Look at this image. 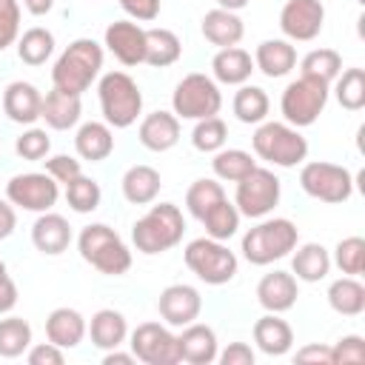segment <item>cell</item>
<instances>
[{
    "label": "cell",
    "instance_id": "4316f807",
    "mask_svg": "<svg viewBox=\"0 0 365 365\" xmlns=\"http://www.w3.org/2000/svg\"><path fill=\"white\" fill-rule=\"evenodd\" d=\"M254 345L265 356H285L294 348V328L279 314H265L254 322Z\"/></svg>",
    "mask_w": 365,
    "mask_h": 365
},
{
    "label": "cell",
    "instance_id": "7402d4cb",
    "mask_svg": "<svg viewBox=\"0 0 365 365\" xmlns=\"http://www.w3.org/2000/svg\"><path fill=\"white\" fill-rule=\"evenodd\" d=\"M86 328H88L86 317H83L77 308H68V305L54 308V311L46 317V339L54 342V345L63 348V351L77 348V345L86 339Z\"/></svg>",
    "mask_w": 365,
    "mask_h": 365
},
{
    "label": "cell",
    "instance_id": "816d5d0a",
    "mask_svg": "<svg viewBox=\"0 0 365 365\" xmlns=\"http://www.w3.org/2000/svg\"><path fill=\"white\" fill-rule=\"evenodd\" d=\"M254 359H257V354L248 342H228V348H222L217 354V362H222V365H254Z\"/></svg>",
    "mask_w": 365,
    "mask_h": 365
},
{
    "label": "cell",
    "instance_id": "8fae6325",
    "mask_svg": "<svg viewBox=\"0 0 365 365\" xmlns=\"http://www.w3.org/2000/svg\"><path fill=\"white\" fill-rule=\"evenodd\" d=\"M299 188L319 202H345L354 194V174L328 160H311L299 168Z\"/></svg>",
    "mask_w": 365,
    "mask_h": 365
},
{
    "label": "cell",
    "instance_id": "ab89813d",
    "mask_svg": "<svg viewBox=\"0 0 365 365\" xmlns=\"http://www.w3.org/2000/svg\"><path fill=\"white\" fill-rule=\"evenodd\" d=\"M220 200H225V188H222V182H217L211 177L194 180L188 185V191H185V208H188V214L194 220H202V214L208 208H214Z\"/></svg>",
    "mask_w": 365,
    "mask_h": 365
},
{
    "label": "cell",
    "instance_id": "d590c367",
    "mask_svg": "<svg viewBox=\"0 0 365 365\" xmlns=\"http://www.w3.org/2000/svg\"><path fill=\"white\" fill-rule=\"evenodd\" d=\"M54 51V34L43 26H31L17 37V57L26 66H43Z\"/></svg>",
    "mask_w": 365,
    "mask_h": 365
},
{
    "label": "cell",
    "instance_id": "ffe728a7",
    "mask_svg": "<svg viewBox=\"0 0 365 365\" xmlns=\"http://www.w3.org/2000/svg\"><path fill=\"white\" fill-rule=\"evenodd\" d=\"M40 106H43V94L34 83L14 80L3 91V111L17 125H34L40 120Z\"/></svg>",
    "mask_w": 365,
    "mask_h": 365
},
{
    "label": "cell",
    "instance_id": "74e56055",
    "mask_svg": "<svg viewBox=\"0 0 365 365\" xmlns=\"http://www.w3.org/2000/svg\"><path fill=\"white\" fill-rule=\"evenodd\" d=\"M31 345V325L23 317H3L0 319V356L17 359Z\"/></svg>",
    "mask_w": 365,
    "mask_h": 365
},
{
    "label": "cell",
    "instance_id": "2e32d148",
    "mask_svg": "<svg viewBox=\"0 0 365 365\" xmlns=\"http://www.w3.org/2000/svg\"><path fill=\"white\" fill-rule=\"evenodd\" d=\"M103 46L123 66H140L145 60V29L137 20H114L106 26Z\"/></svg>",
    "mask_w": 365,
    "mask_h": 365
},
{
    "label": "cell",
    "instance_id": "5b68a950",
    "mask_svg": "<svg viewBox=\"0 0 365 365\" xmlns=\"http://www.w3.org/2000/svg\"><path fill=\"white\" fill-rule=\"evenodd\" d=\"M100 111L111 128H128L143 114V91L125 71H106L97 83Z\"/></svg>",
    "mask_w": 365,
    "mask_h": 365
},
{
    "label": "cell",
    "instance_id": "d6986e66",
    "mask_svg": "<svg viewBox=\"0 0 365 365\" xmlns=\"http://www.w3.org/2000/svg\"><path fill=\"white\" fill-rule=\"evenodd\" d=\"M137 140L143 148L163 154L180 143V117L174 111H151L140 120Z\"/></svg>",
    "mask_w": 365,
    "mask_h": 365
},
{
    "label": "cell",
    "instance_id": "277c9868",
    "mask_svg": "<svg viewBox=\"0 0 365 365\" xmlns=\"http://www.w3.org/2000/svg\"><path fill=\"white\" fill-rule=\"evenodd\" d=\"M77 251H80V257L91 268H97L106 277H123L131 268V251H128V245L106 222L86 225L77 234Z\"/></svg>",
    "mask_w": 365,
    "mask_h": 365
},
{
    "label": "cell",
    "instance_id": "db71d44e",
    "mask_svg": "<svg viewBox=\"0 0 365 365\" xmlns=\"http://www.w3.org/2000/svg\"><path fill=\"white\" fill-rule=\"evenodd\" d=\"M294 359H297V362H317V365H331V348H328V345H322V342H311V345L299 348Z\"/></svg>",
    "mask_w": 365,
    "mask_h": 365
},
{
    "label": "cell",
    "instance_id": "cb8c5ba5",
    "mask_svg": "<svg viewBox=\"0 0 365 365\" xmlns=\"http://www.w3.org/2000/svg\"><path fill=\"white\" fill-rule=\"evenodd\" d=\"M200 31L202 37L217 46V48H228V46H237L245 34V23L237 11H228V9H211L202 14V23H200Z\"/></svg>",
    "mask_w": 365,
    "mask_h": 365
},
{
    "label": "cell",
    "instance_id": "484cf974",
    "mask_svg": "<svg viewBox=\"0 0 365 365\" xmlns=\"http://www.w3.org/2000/svg\"><path fill=\"white\" fill-rule=\"evenodd\" d=\"M74 151L80 160L86 163H103L111 157L114 151V131L108 123H100V120H88L77 128L74 134Z\"/></svg>",
    "mask_w": 365,
    "mask_h": 365
},
{
    "label": "cell",
    "instance_id": "f1b7e54d",
    "mask_svg": "<svg viewBox=\"0 0 365 365\" xmlns=\"http://www.w3.org/2000/svg\"><path fill=\"white\" fill-rule=\"evenodd\" d=\"M86 334L91 336V345L94 348L111 351V348L125 345V339H128V322H125L123 311L100 308V311L91 314V322H88Z\"/></svg>",
    "mask_w": 365,
    "mask_h": 365
},
{
    "label": "cell",
    "instance_id": "f546056e",
    "mask_svg": "<svg viewBox=\"0 0 365 365\" xmlns=\"http://www.w3.org/2000/svg\"><path fill=\"white\" fill-rule=\"evenodd\" d=\"M120 188H123V197L131 202V205H151L163 188V180H160V171L145 165V163H137L131 168H125L123 180H120Z\"/></svg>",
    "mask_w": 365,
    "mask_h": 365
},
{
    "label": "cell",
    "instance_id": "d6a6232c",
    "mask_svg": "<svg viewBox=\"0 0 365 365\" xmlns=\"http://www.w3.org/2000/svg\"><path fill=\"white\" fill-rule=\"evenodd\" d=\"M182 54V43L171 29H145V60L154 68L174 66Z\"/></svg>",
    "mask_w": 365,
    "mask_h": 365
},
{
    "label": "cell",
    "instance_id": "9a60e30c",
    "mask_svg": "<svg viewBox=\"0 0 365 365\" xmlns=\"http://www.w3.org/2000/svg\"><path fill=\"white\" fill-rule=\"evenodd\" d=\"M157 311H160V319L171 328H182L188 322H194L202 311V297L194 285L188 282H174L168 288L160 291V299H157Z\"/></svg>",
    "mask_w": 365,
    "mask_h": 365
},
{
    "label": "cell",
    "instance_id": "bcb514c9",
    "mask_svg": "<svg viewBox=\"0 0 365 365\" xmlns=\"http://www.w3.org/2000/svg\"><path fill=\"white\" fill-rule=\"evenodd\" d=\"M365 362V339L359 334H345L331 348V365H359Z\"/></svg>",
    "mask_w": 365,
    "mask_h": 365
},
{
    "label": "cell",
    "instance_id": "8d00e7d4",
    "mask_svg": "<svg viewBox=\"0 0 365 365\" xmlns=\"http://www.w3.org/2000/svg\"><path fill=\"white\" fill-rule=\"evenodd\" d=\"M240 211H237V205L234 202H228V197L225 200H220L214 208H208L205 214H202V225H205V237H211V240H222V242H228L234 234H237V228H240Z\"/></svg>",
    "mask_w": 365,
    "mask_h": 365
},
{
    "label": "cell",
    "instance_id": "b9f144b4",
    "mask_svg": "<svg viewBox=\"0 0 365 365\" xmlns=\"http://www.w3.org/2000/svg\"><path fill=\"white\" fill-rule=\"evenodd\" d=\"M100 200H103V191H100V182L80 174L74 177L71 182H66V202L71 211L77 214H91L100 208Z\"/></svg>",
    "mask_w": 365,
    "mask_h": 365
},
{
    "label": "cell",
    "instance_id": "ba28073f",
    "mask_svg": "<svg viewBox=\"0 0 365 365\" xmlns=\"http://www.w3.org/2000/svg\"><path fill=\"white\" fill-rule=\"evenodd\" d=\"M328 97H331V86L317 80V77H305L299 74L297 80H291L285 88H282V97H279V111H282V120L294 128H308L319 120V114L325 111L328 106Z\"/></svg>",
    "mask_w": 365,
    "mask_h": 365
},
{
    "label": "cell",
    "instance_id": "4dcf8cb0",
    "mask_svg": "<svg viewBox=\"0 0 365 365\" xmlns=\"http://www.w3.org/2000/svg\"><path fill=\"white\" fill-rule=\"evenodd\" d=\"M291 274L299 282H322L331 274V254L322 242H297L291 257Z\"/></svg>",
    "mask_w": 365,
    "mask_h": 365
},
{
    "label": "cell",
    "instance_id": "f5cc1de1",
    "mask_svg": "<svg viewBox=\"0 0 365 365\" xmlns=\"http://www.w3.org/2000/svg\"><path fill=\"white\" fill-rule=\"evenodd\" d=\"M17 305V285L6 271V262L0 259V314H9Z\"/></svg>",
    "mask_w": 365,
    "mask_h": 365
},
{
    "label": "cell",
    "instance_id": "3957f363",
    "mask_svg": "<svg viewBox=\"0 0 365 365\" xmlns=\"http://www.w3.org/2000/svg\"><path fill=\"white\" fill-rule=\"evenodd\" d=\"M299 242V228L285 217H262L242 234L240 251L251 265H271L288 257Z\"/></svg>",
    "mask_w": 365,
    "mask_h": 365
},
{
    "label": "cell",
    "instance_id": "681fc988",
    "mask_svg": "<svg viewBox=\"0 0 365 365\" xmlns=\"http://www.w3.org/2000/svg\"><path fill=\"white\" fill-rule=\"evenodd\" d=\"M26 362L29 365H63L66 362V354L54 342H37V345H29Z\"/></svg>",
    "mask_w": 365,
    "mask_h": 365
},
{
    "label": "cell",
    "instance_id": "9f6ffc18",
    "mask_svg": "<svg viewBox=\"0 0 365 365\" xmlns=\"http://www.w3.org/2000/svg\"><path fill=\"white\" fill-rule=\"evenodd\" d=\"M137 356L131 351H120V348H111L103 354V365H134Z\"/></svg>",
    "mask_w": 365,
    "mask_h": 365
},
{
    "label": "cell",
    "instance_id": "f907efd6",
    "mask_svg": "<svg viewBox=\"0 0 365 365\" xmlns=\"http://www.w3.org/2000/svg\"><path fill=\"white\" fill-rule=\"evenodd\" d=\"M120 9L137 23H151L160 17V0H120Z\"/></svg>",
    "mask_w": 365,
    "mask_h": 365
},
{
    "label": "cell",
    "instance_id": "52a82bcc",
    "mask_svg": "<svg viewBox=\"0 0 365 365\" xmlns=\"http://www.w3.org/2000/svg\"><path fill=\"white\" fill-rule=\"evenodd\" d=\"M182 259L188 271L205 285H225L237 277V268H240L237 254L222 240H211V237L191 240L182 251Z\"/></svg>",
    "mask_w": 365,
    "mask_h": 365
},
{
    "label": "cell",
    "instance_id": "30bf717a",
    "mask_svg": "<svg viewBox=\"0 0 365 365\" xmlns=\"http://www.w3.org/2000/svg\"><path fill=\"white\" fill-rule=\"evenodd\" d=\"M282 197V182L271 168H251L242 180H237V191H234V205L240 211V217L248 220H262L268 217Z\"/></svg>",
    "mask_w": 365,
    "mask_h": 365
},
{
    "label": "cell",
    "instance_id": "836d02e7",
    "mask_svg": "<svg viewBox=\"0 0 365 365\" xmlns=\"http://www.w3.org/2000/svg\"><path fill=\"white\" fill-rule=\"evenodd\" d=\"M231 108H234V117H237L240 123H245V125H259V123L268 117V111H271V100H268L265 88L242 83V86L237 88L234 100H231Z\"/></svg>",
    "mask_w": 365,
    "mask_h": 365
},
{
    "label": "cell",
    "instance_id": "603a6c76",
    "mask_svg": "<svg viewBox=\"0 0 365 365\" xmlns=\"http://www.w3.org/2000/svg\"><path fill=\"white\" fill-rule=\"evenodd\" d=\"M254 68L262 71L271 80H279V77H285L297 68V48L285 37L262 40L254 51Z\"/></svg>",
    "mask_w": 365,
    "mask_h": 365
},
{
    "label": "cell",
    "instance_id": "ee69618b",
    "mask_svg": "<svg viewBox=\"0 0 365 365\" xmlns=\"http://www.w3.org/2000/svg\"><path fill=\"white\" fill-rule=\"evenodd\" d=\"M331 265H336L342 274L348 277H359L365 271V240L362 237H345L336 242L334 248V257H331Z\"/></svg>",
    "mask_w": 365,
    "mask_h": 365
},
{
    "label": "cell",
    "instance_id": "11a10c76",
    "mask_svg": "<svg viewBox=\"0 0 365 365\" xmlns=\"http://www.w3.org/2000/svg\"><path fill=\"white\" fill-rule=\"evenodd\" d=\"M17 228V214L9 200H0V240H9Z\"/></svg>",
    "mask_w": 365,
    "mask_h": 365
},
{
    "label": "cell",
    "instance_id": "c3c4849f",
    "mask_svg": "<svg viewBox=\"0 0 365 365\" xmlns=\"http://www.w3.org/2000/svg\"><path fill=\"white\" fill-rule=\"evenodd\" d=\"M43 163H46V174L54 177V180L63 182V185L83 174V165H80L83 160H77V157H71V154H51V157H46Z\"/></svg>",
    "mask_w": 365,
    "mask_h": 365
},
{
    "label": "cell",
    "instance_id": "e575fe53",
    "mask_svg": "<svg viewBox=\"0 0 365 365\" xmlns=\"http://www.w3.org/2000/svg\"><path fill=\"white\" fill-rule=\"evenodd\" d=\"M251 168H257V157L251 151H242V148H220L214 151V160H211V171L217 180L222 182H237L242 180Z\"/></svg>",
    "mask_w": 365,
    "mask_h": 365
},
{
    "label": "cell",
    "instance_id": "7dc6e473",
    "mask_svg": "<svg viewBox=\"0 0 365 365\" xmlns=\"http://www.w3.org/2000/svg\"><path fill=\"white\" fill-rule=\"evenodd\" d=\"M20 37V3L0 0V51H6Z\"/></svg>",
    "mask_w": 365,
    "mask_h": 365
},
{
    "label": "cell",
    "instance_id": "7bdbcfd3",
    "mask_svg": "<svg viewBox=\"0 0 365 365\" xmlns=\"http://www.w3.org/2000/svg\"><path fill=\"white\" fill-rule=\"evenodd\" d=\"M228 140V125L225 120H220L217 114L214 117H205V120H197L194 131H191V145L202 154H214L225 145Z\"/></svg>",
    "mask_w": 365,
    "mask_h": 365
},
{
    "label": "cell",
    "instance_id": "1f68e13d",
    "mask_svg": "<svg viewBox=\"0 0 365 365\" xmlns=\"http://www.w3.org/2000/svg\"><path fill=\"white\" fill-rule=\"evenodd\" d=\"M328 305L342 317H359L365 311V285L356 277H339L328 285Z\"/></svg>",
    "mask_w": 365,
    "mask_h": 365
},
{
    "label": "cell",
    "instance_id": "e0dca14e",
    "mask_svg": "<svg viewBox=\"0 0 365 365\" xmlns=\"http://www.w3.org/2000/svg\"><path fill=\"white\" fill-rule=\"evenodd\" d=\"M177 351H180V362L211 365V362H217L220 342H217V334L211 325L194 319V322L182 325V331L177 334Z\"/></svg>",
    "mask_w": 365,
    "mask_h": 365
},
{
    "label": "cell",
    "instance_id": "8992f818",
    "mask_svg": "<svg viewBox=\"0 0 365 365\" xmlns=\"http://www.w3.org/2000/svg\"><path fill=\"white\" fill-rule=\"evenodd\" d=\"M251 145L257 160H265L277 168H294L308 157V140L299 134V128L277 120H262L251 137Z\"/></svg>",
    "mask_w": 365,
    "mask_h": 365
},
{
    "label": "cell",
    "instance_id": "9c48e42d",
    "mask_svg": "<svg viewBox=\"0 0 365 365\" xmlns=\"http://www.w3.org/2000/svg\"><path fill=\"white\" fill-rule=\"evenodd\" d=\"M171 108L180 120H205V117H214L220 114L222 108V91H220V83L202 71H191L185 74L177 86H174V94H171Z\"/></svg>",
    "mask_w": 365,
    "mask_h": 365
},
{
    "label": "cell",
    "instance_id": "4fadbf2b",
    "mask_svg": "<svg viewBox=\"0 0 365 365\" xmlns=\"http://www.w3.org/2000/svg\"><path fill=\"white\" fill-rule=\"evenodd\" d=\"M128 348L137 356V362L145 365H177V334L168 331V325L160 322H143L128 334Z\"/></svg>",
    "mask_w": 365,
    "mask_h": 365
},
{
    "label": "cell",
    "instance_id": "d4e9b609",
    "mask_svg": "<svg viewBox=\"0 0 365 365\" xmlns=\"http://www.w3.org/2000/svg\"><path fill=\"white\" fill-rule=\"evenodd\" d=\"M80 114H83L80 94H68V91H60V88H51L48 94H43L40 120H46L48 128L68 131L80 123Z\"/></svg>",
    "mask_w": 365,
    "mask_h": 365
},
{
    "label": "cell",
    "instance_id": "ac0fdd59",
    "mask_svg": "<svg viewBox=\"0 0 365 365\" xmlns=\"http://www.w3.org/2000/svg\"><path fill=\"white\" fill-rule=\"evenodd\" d=\"M299 279L291 271H271L257 282V302L271 314H285L297 305Z\"/></svg>",
    "mask_w": 365,
    "mask_h": 365
},
{
    "label": "cell",
    "instance_id": "83f0119b",
    "mask_svg": "<svg viewBox=\"0 0 365 365\" xmlns=\"http://www.w3.org/2000/svg\"><path fill=\"white\" fill-rule=\"evenodd\" d=\"M254 57L240 48V46H228V48H220L211 60V77L222 86H242L251 80L254 74Z\"/></svg>",
    "mask_w": 365,
    "mask_h": 365
},
{
    "label": "cell",
    "instance_id": "6da1fadb",
    "mask_svg": "<svg viewBox=\"0 0 365 365\" xmlns=\"http://www.w3.org/2000/svg\"><path fill=\"white\" fill-rule=\"evenodd\" d=\"M100 68H103V46L91 37H77L54 60L51 83L60 91L83 97V91H88L91 83L100 77Z\"/></svg>",
    "mask_w": 365,
    "mask_h": 365
},
{
    "label": "cell",
    "instance_id": "f35d334b",
    "mask_svg": "<svg viewBox=\"0 0 365 365\" xmlns=\"http://www.w3.org/2000/svg\"><path fill=\"white\" fill-rule=\"evenodd\" d=\"M342 71V54L336 48H314L299 60V74L317 77L322 83H334Z\"/></svg>",
    "mask_w": 365,
    "mask_h": 365
},
{
    "label": "cell",
    "instance_id": "f6af8a7d",
    "mask_svg": "<svg viewBox=\"0 0 365 365\" xmlns=\"http://www.w3.org/2000/svg\"><path fill=\"white\" fill-rule=\"evenodd\" d=\"M14 151L20 160H29V163H40L48 157L51 151V137L46 134V128H37V125H29L17 140H14Z\"/></svg>",
    "mask_w": 365,
    "mask_h": 365
},
{
    "label": "cell",
    "instance_id": "5bb4252c",
    "mask_svg": "<svg viewBox=\"0 0 365 365\" xmlns=\"http://www.w3.org/2000/svg\"><path fill=\"white\" fill-rule=\"evenodd\" d=\"M325 26V6L319 0H285L279 9V31L291 43H308L319 37Z\"/></svg>",
    "mask_w": 365,
    "mask_h": 365
},
{
    "label": "cell",
    "instance_id": "7a4b0ae2",
    "mask_svg": "<svg viewBox=\"0 0 365 365\" xmlns=\"http://www.w3.org/2000/svg\"><path fill=\"white\" fill-rule=\"evenodd\" d=\"M185 234V217L180 211V205L174 202H160L151 205L134 225H131V242L140 254H165L174 245L182 242Z\"/></svg>",
    "mask_w": 365,
    "mask_h": 365
},
{
    "label": "cell",
    "instance_id": "680465c9",
    "mask_svg": "<svg viewBox=\"0 0 365 365\" xmlns=\"http://www.w3.org/2000/svg\"><path fill=\"white\" fill-rule=\"evenodd\" d=\"M251 0H217V6L220 9H228V11H240V9H245Z\"/></svg>",
    "mask_w": 365,
    "mask_h": 365
},
{
    "label": "cell",
    "instance_id": "6f0895ef",
    "mask_svg": "<svg viewBox=\"0 0 365 365\" xmlns=\"http://www.w3.org/2000/svg\"><path fill=\"white\" fill-rule=\"evenodd\" d=\"M29 14H34V17H43V14H48L51 9H54V0H17Z\"/></svg>",
    "mask_w": 365,
    "mask_h": 365
},
{
    "label": "cell",
    "instance_id": "44dd1931",
    "mask_svg": "<svg viewBox=\"0 0 365 365\" xmlns=\"http://www.w3.org/2000/svg\"><path fill=\"white\" fill-rule=\"evenodd\" d=\"M31 242L40 254L46 257H57L71 245V225L63 214L54 211H43L34 225H31Z\"/></svg>",
    "mask_w": 365,
    "mask_h": 365
},
{
    "label": "cell",
    "instance_id": "7c38bea8",
    "mask_svg": "<svg viewBox=\"0 0 365 365\" xmlns=\"http://www.w3.org/2000/svg\"><path fill=\"white\" fill-rule=\"evenodd\" d=\"M6 200L23 211H51L60 200V182L54 177H48L46 171H26V174H14L6 182Z\"/></svg>",
    "mask_w": 365,
    "mask_h": 365
},
{
    "label": "cell",
    "instance_id": "60d3db41",
    "mask_svg": "<svg viewBox=\"0 0 365 365\" xmlns=\"http://www.w3.org/2000/svg\"><path fill=\"white\" fill-rule=\"evenodd\" d=\"M334 94L336 103L345 111H359L365 108V68H345L334 80Z\"/></svg>",
    "mask_w": 365,
    "mask_h": 365
}]
</instances>
